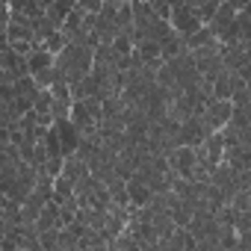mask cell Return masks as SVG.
Segmentation results:
<instances>
[{"label":"cell","mask_w":251,"mask_h":251,"mask_svg":"<svg viewBox=\"0 0 251 251\" xmlns=\"http://www.w3.org/2000/svg\"><path fill=\"white\" fill-rule=\"evenodd\" d=\"M169 27H172L180 39H186L189 33H195V30L201 27V18L195 15V9L186 3V0H180V3H175L172 12H169Z\"/></svg>","instance_id":"2"},{"label":"cell","mask_w":251,"mask_h":251,"mask_svg":"<svg viewBox=\"0 0 251 251\" xmlns=\"http://www.w3.org/2000/svg\"><path fill=\"white\" fill-rule=\"evenodd\" d=\"M50 3H53V0H39V6H42V9H48Z\"/></svg>","instance_id":"13"},{"label":"cell","mask_w":251,"mask_h":251,"mask_svg":"<svg viewBox=\"0 0 251 251\" xmlns=\"http://www.w3.org/2000/svg\"><path fill=\"white\" fill-rule=\"evenodd\" d=\"M195 163H198L195 160V148H189V145H175V148L166 151V166L177 177H192Z\"/></svg>","instance_id":"3"},{"label":"cell","mask_w":251,"mask_h":251,"mask_svg":"<svg viewBox=\"0 0 251 251\" xmlns=\"http://www.w3.org/2000/svg\"><path fill=\"white\" fill-rule=\"evenodd\" d=\"M9 12H18V15H27L30 21L39 18L45 9L39 6V0H9Z\"/></svg>","instance_id":"9"},{"label":"cell","mask_w":251,"mask_h":251,"mask_svg":"<svg viewBox=\"0 0 251 251\" xmlns=\"http://www.w3.org/2000/svg\"><path fill=\"white\" fill-rule=\"evenodd\" d=\"M50 89H39L36 95H33V112H39V115H50Z\"/></svg>","instance_id":"11"},{"label":"cell","mask_w":251,"mask_h":251,"mask_svg":"<svg viewBox=\"0 0 251 251\" xmlns=\"http://www.w3.org/2000/svg\"><path fill=\"white\" fill-rule=\"evenodd\" d=\"M230 112H233V106H230V100H219V98H210L204 106H201V121L207 124V130H222L225 124L230 121Z\"/></svg>","instance_id":"4"},{"label":"cell","mask_w":251,"mask_h":251,"mask_svg":"<svg viewBox=\"0 0 251 251\" xmlns=\"http://www.w3.org/2000/svg\"><path fill=\"white\" fill-rule=\"evenodd\" d=\"M53 68L59 71V77L65 83H77L80 77H86L92 71V48L80 45V42H68L53 56Z\"/></svg>","instance_id":"1"},{"label":"cell","mask_w":251,"mask_h":251,"mask_svg":"<svg viewBox=\"0 0 251 251\" xmlns=\"http://www.w3.org/2000/svg\"><path fill=\"white\" fill-rule=\"evenodd\" d=\"M50 130H53V136H56V142H59V151H62V157H71L77 148H80V139H83V133L71 124V118H56L53 124H50Z\"/></svg>","instance_id":"5"},{"label":"cell","mask_w":251,"mask_h":251,"mask_svg":"<svg viewBox=\"0 0 251 251\" xmlns=\"http://www.w3.org/2000/svg\"><path fill=\"white\" fill-rule=\"evenodd\" d=\"M65 45H68V36H65L62 30H53V33H50V36H48V39L42 42V48H48V50H50L53 56H56V53H59V50H62Z\"/></svg>","instance_id":"10"},{"label":"cell","mask_w":251,"mask_h":251,"mask_svg":"<svg viewBox=\"0 0 251 251\" xmlns=\"http://www.w3.org/2000/svg\"><path fill=\"white\" fill-rule=\"evenodd\" d=\"M74 6H77V0H53V3L45 9V18L59 30V27H62V21H65V15H68Z\"/></svg>","instance_id":"7"},{"label":"cell","mask_w":251,"mask_h":251,"mask_svg":"<svg viewBox=\"0 0 251 251\" xmlns=\"http://www.w3.org/2000/svg\"><path fill=\"white\" fill-rule=\"evenodd\" d=\"M24 62H27V71L30 74H36V71H45V68H50L53 65V53L48 50V48H33L27 56H24Z\"/></svg>","instance_id":"6"},{"label":"cell","mask_w":251,"mask_h":251,"mask_svg":"<svg viewBox=\"0 0 251 251\" xmlns=\"http://www.w3.org/2000/svg\"><path fill=\"white\" fill-rule=\"evenodd\" d=\"M100 3H103V0H77V6L83 9V12H100Z\"/></svg>","instance_id":"12"},{"label":"cell","mask_w":251,"mask_h":251,"mask_svg":"<svg viewBox=\"0 0 251 251\" xmlns=\"http://www.w3.org/2000/svg\"><path fill=\"white\" fill-rule=\"evenodd\" d=\"M50 189H53V201L59 204V201H65V198L74 195V180L65 177V175H56V177L50 180Z\"/></svg>","instance_id":"8"}]
</instances>
